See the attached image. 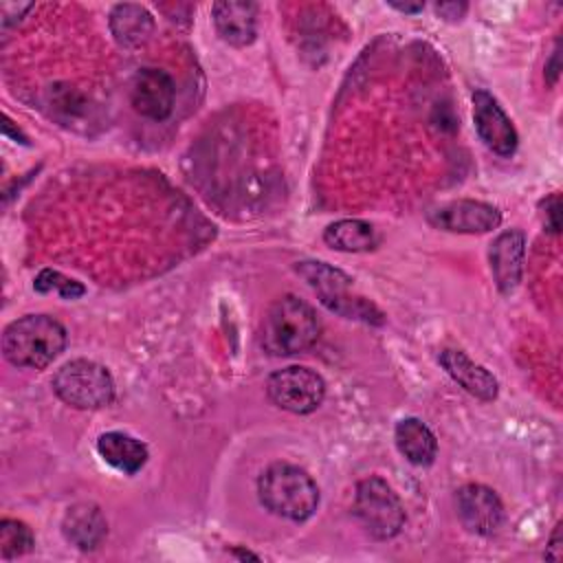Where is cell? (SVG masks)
<instances>
[{
    "instance_id": "cell-16",
    "label": "cell",
    "mask_w": 563,
    "mask_h": 563,
    "mask_svg": "<svg viewBox=\"0 0 563 563\" xmlns=\"http://www.w3.org/2000/svg\"><path fill=\"white\" fill-rule=\"evenodd\" d=\"M97 451L103 462L125 475L139 473L147 462V446L123 431L101 433L97 440Z\"/></svg>"
},
{
    "instance_id": "cell-22",
    "label": "cell",
    "mask_w": 563,
    "mask_h": 563,
    "mask_svg": "<svg viewBox=\"0 0 563 563\" xmlns=\"http://www.w3.org/2000/svg\"><path fill=\"white\" fill-rule=\"evenodd\" d=\"M435 11L446 20H460L466 13V4L464 2H438Z\"/></svg>"
},
{
    "instance_id": "cell-7",
    "label": "cell",
    "mask_w": 563,
    "mask_h": 563,
    "mask_svg": "<svg viewBox=\"0 0 563 563\" xmlns=\"http://www.w3.org/2000/svg\"><path fill=\"white\" fill-rule=\"evenodd\" d=\"M266 391L279 409L290 413H310L323 402L325 383L314 369L290 365L268 376Z\"/></svg>"
},
{
    "instance_id": "cell-2",
    "label": "cell",
    "mask_w": 563,
    "mask_h": 563,
    "mask_svg": "<svg viewBox=\"0 0 563 563\" xmlns=\"http://www.w3.org/2000/svg\"><path fill=\"white\" fill-rule=\"evenodd\" d=\"M66 347L64 325L48 314H26L7 325L2 334L4 358L15 367L42 369Z\"/></svg>"
},
{
    "instance_id": "cell-3",
    "label": "cell",
    "mask_w": 563,
    "mask_h": 563,
    "mask_svg": "<svg viewBox=\"0 0 563 563\" xmlns=\"http://www.w3.org/2000/svg\"><path fill=\"white\" fill-rule=\"evenodd\" d=\"M260 501L277 517L306 521L319 506V488L314 479L299 466L288 462L271 464L257 479Z\"/></svg>"
},
{
    "instance_id": "cell-14",
    "label": "cell",
    "mask_w": 563,
    "mask_h": 563,
    "mask_svg": "<svg viewBox=\"0 0 563 563\" xmlns=\"http://www.w3.org/2000/svg\"><path fill=\"white\" fill-rule=\"evenodd\" d=\"M438 361L446 369V374L468 394L482 400L497 398V391H499L497 378L486 367L471 361L462 350H442Z\"/></svg>"
},
{
    "instance_id": "cell-6",
    "label": "cell",
    "mask_w": 563,
    "mask_h": 563,
    "mask_svg": "<svg viewBox=\"0 0 563 563\" xmlns=\"http://www.w3.org/2000/svg\"><path fill=\"white\" fill-rule=\"evenodd\" d=\"M354 515L374 539H391L405 526V508L394 488L380 477H365L356 484Z\"/></svg>"
},
{
    "instance_id": "cell-19",
    "label": "cell",
    "mask_w": 563,
    "mask_h": 563,
    "mask_svg": "<svg viewBox=\"0 0 563 563\" xmlns=\"http://www.w3.org/2000/svg\"><path fill=\"white\" fill-rule=\"evenodd\" d=\"M323 242L334 251L365 253V251H372L378 244V238H376V231L369 222L347 218V220L332 222L323 231Z\"/></svg>"
},
{
    "instance_id": "cell-25",
    "label": "cell",
    "mask_w": 563,
    "mask_h": 563,
    "mask_svg": "<svg viewBox=\"0 0 563 563\" xmlns=\"http://www.w3.org/2000/svg\"><path fill=\"white\" fill-rule=\"evenodd\" d=\"M394 9H398V11H402V13H418V11H422L424 9V4L422 2H416V4H409V2H389Z\"/></svg>"
},
{
    "instance_id": "cell-12",
    "label": "cell",
    "mask_w": 563,
    "mask_h": 563,
    "mask_svg": "<svg viewBox=\"0 0 563 563\" xmlns=\"http://www.w3.org/2000/svg\"><path fill=\"white\" fill-rule=\"evenodd\" d=\"M523 255L526 233L521 229L504 231L493 240L488 249V262L499 292L510 295L519 286L523 275Z\"/></svg>"
},
{
    "instance_id": "cell-13",
    "label": "cell",
    "mask_w": 563,
    "mask_h": 563,
    "mask_svg": "<svg viewBox=\"0 0 563 563\" xmlns=\"http://www.w3.org/2000/svg\"><path fill=\"white\" fill-rule=\"evenodd\" d=\"M213 24L218 35L231 46H246L255 40L257 7L253 2L222 0L213 4Z\"/></svg>"
},
{
    "instance_id": "cell-18",
    "label": "cell",
    "mask_w": 563,
    "mask_h": 563,
    "mask_svg": "<svg viewBox=\"0 0 563 563\" xmlns=\"http://www.w3.org/2000/svg\"><path fill=\"white\" fill-rule=\"evenodd\" d=\"M398 451L416 466H429L438 455L433 431L418 418H402L394 431Z\"/></svg>"
},
{
    "instance_id": "cell-1",
    "label": "cell",
    "mask_w": 563,
    "mask_h": 563,
    "mask_svg": "<svg viewBox=\"0 0 563 563\" xmlns=\"http://www.w3.org/2000/svg\"><path fill=\"white\" fill-rule=\"evenodd\" d=\"M321 321L310 303L292 295L275 299L262 317L260 343L273 356H292L312 347Z\"/></svg>"
},
{
    "instance_id": "cell-10",
    "label": "cell",
    "mask_w": 563,
    "mask_h": 563,
    "mask_svg": "<svg viewBox=\"0 0 563 563\" xmlns=\"http://www.w3.org/2000/svg\"><path fill=\"white\" fill-rule=\"evenodd\" d=\"M429 222L451 233H488L501 224V213L482 200H453L433 209Z\"/></svg>"
},
{
    "instance_id": "cell-8",
    "label": "cell",
    "mask_w": 563,
    "mask_h": 563,
    "mask_svg": "<svg viewBox=\"0 0 563 563\" xmlns=\"http://www.w3.org/2000/svg\"><path fill=\"white\" fill-rule=\"evenodd\" d=\"M473 121L479 139L499 156H512L519 143L517 130L497 99L486 90L473 92Z\"/></svg>"
},
{
    "instance_id": "cell-5",
    "label": "cell",
    "mask_w": 563,
    "mask_h": 563,
    "mask_svg": "<svg viewBox=\"0 0 563 563\" xmlns=\"http://www.w3.org/2000/svg\"><path fill=\"white\" fill-rule=\"evenodd\" d=\"M297 273L314 288L321 301L341 317L363 319L367 323H383V314L374 303L365 301L363 297L350 295L352 279L343 271L332 268L323 262H299Z\"/></svg>"
},
{
    "instance_id": "cell-21",
    "label": "cell",
    "mask_w": 563,
    "mask_h": 563,
    "mask_svg": "<svg viewBox=\"0 0 563 563\" xmlns=\"http://www.w3.org/2000/svg\"><path fill=\"white\" fill-rule=\"evenodd\" d=\"M33 288L37 292H57L62 299H79L86 295V286L79 284L77 279H70L66 275H62L59 271L53 268H44L40 271V275L33 282Z\"/></svg>"
},
{
    "instance_id": "cell-15",
    "label": "cell",
    "mask_w": 563,
    "mask_h": 563,
    "mask_svg": "<svg viewBox=\"0 0 563 563\" xmlns=\"http://www.w3.org/2000/svg\"><path fill=\"white\" fill-rule=\"evenodd\" d=\"M62 532L68 543L79 550H95L108 534V521L99 506L75 504L62 521Z\"/></svg>"
},
{
    "instance_id": "cell-17",
    "label": "cell",
    "mask_w": 563,
    "mask_h": 563,
    "mask_svg": "<svg viewBox=\"0 0 563 563\" xmlns=\"http://www.w3.org/2000/svg\"><path fill=\"white\" fill-rule=\"evenodd\" d=\"M110 31L114 40L125 48L143 46L154 33V18L141 4H117L110 11Z\"/></svg>"
},
{
    "instance_id": "cell-11",
    "label": "cell",
    "mask_w": 563,
    "mask_h": 563,
    "mask_svg": "<svg viewBox=\"0 0 563 563\" xmlns=\"http://www.w3.org/2000/svg\"><path fill=\"white\" fill-rule=\"evenodd\" d=\"M174 79L165 70L143 68L136 73L130 88V101L141 117H147L152 121L167 119L174 110Z\"/></svg>"
},
{
    "instance_id": "cell-24",
    "label": "cell",
    "mask_w": 563,
    "mask_h": 563,
    "mask_svg": "<svg viewBox=\"0 0 563 563\" xmlns=\"http://www.w3.org/2000/svg\"><path fill=\"white\" fill-rule=\"evenodd\" d=\"M545 559L550 561H561L563 559V548H561V523L554 528L550 545L545 548Z\"/></svg>"
},
{
    "instance_id": "cell-26",
    "label": "cell",
    "mask_w": 563,
    "mask_h": 563,
    "mask_svg": "<svg viewBox=\"0 0 563 563\" xmlns=\"http://www.w3.org/2000/svg\"><path fill=\"white\" fill-rule=\"evenodd\" d=\"M233 554H235V556H240V559H253V561H260V556H257V554H251V552H244V550H233Z\"/></svg>"
},
{
    "instance_id": "cell-20",
    "label": "cell",
    "mask_w": 563,
    "mask_h": 563,
    "mask_svg": "<svg viewBox=\"0 0 563 563\" xmlns=\"http://www.w3.org/2000/svg\"><path fill=\"white\" fill-rule=\"evenodd\" d=\"M35 545L33 532L24 521L2 519L0 521V554L4 561L31 552Z\"/></svg>"
},
{
    "instance_id": "cell-9",
    "label": "cell",
    "mask_w": 563,
    "mask_h": 563,
    "mask_svg": "<svg viewBox=\"0 0 563 563\" xmlns=\"http://www.w3.org/2000/svg\"><path fill=\"white\" fill-rule=\"evenodd\" d=\"M455 506L462 526L473 534L488 537L497 532L504 521L501 499L484 484H464L455 495Z\"/></svg>"
},
{
    "instance_id": "cell-4",
    "label": "cell",
    "mask_w": 563,
    "mask_h": 563,
    "mask_svg": "<svg viewBox=\"0 0 563 563\" xmlns=\"http://www.w3.org/2000/svg\"><path fill=\"white\" fill-rule=\"evenodd\" d=\"M53 391L75 409H101L114 398V380L103 365L75 358L55 372Z\"/></svg>"
},
{
    "instance_id": "cell-23",
    "label": "cell",
    "mask_w": 563,
    "mask_h": 563,
    "mask_svg": "<svg viewBox=\"0 0 563 563\" xmlns=\"http://www.w3.org/2000/svg\"><path fill=\"white\" fill-rule=\"evenodd\" d=\"M545 209H548V229L552 231V233H559V227H561V222H559V209H561V205H559V194H552L548 200H545Z\"/></svg>"
}]
</instances>
